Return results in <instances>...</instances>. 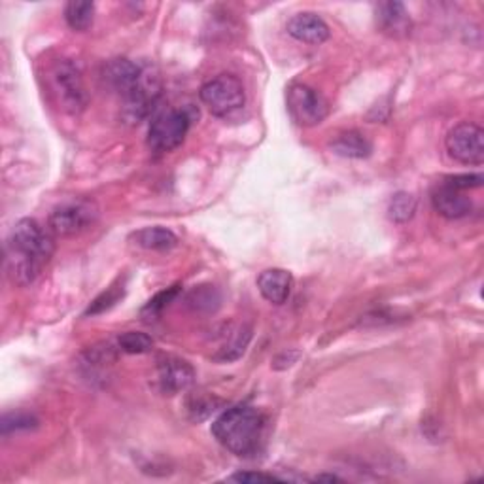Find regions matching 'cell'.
<instances>
[{
    "label": "cell",
    "instance_id": "obj_1",
    "mask_svg": "<svg viewBox=\"0 0 484 484\" xmlns=\"http://www.w3.org/2000/svg\"><path fill=\"white\" fill-rule=\"evenodd\" d=\"M55 252L54 233L37 220H20L6 240V269L13 284L35 282Z\"/></svg>",
    "mask_w": 484,
    "mask_h": 484
},
{
    "label": "cell",
    "instance_id": "obj_2",
    "mask_svg": "<svg viewBox=\"0 0 484 484\" xmlns=\"http://www.w3.org/2000/svg\"><path fill=\"white\" fill-rule=\"evenodd\" d=\"M265 430L263 414L250 405L223 411L213 424V435L229 453L248 458L260 450Z\"/></svg>",
    "mask_w": 484,
    "mask_h": 484
},
{
    "label": "cell",
    "instance_id": "obj_3",
    "mask_svg": "<svg viewBox=\"0 0 484 484\" xmlns=\"http://www.w3.org/2000/svg\"><path fill=\"white\" fill-rule=\"evenodd\" d=\"M201 101L213 116L228 118L246 103L245 86L233 74H220L201 88Z\"/></svg>",
    "mask_w": 484,
    "mask_h": 484
},
{
    "label": "cell",
    "instance_id": "obj_4",
    "mask_svg": "<svg viewBox=\"0 0 484 484\" xmlns=\"http://www.w3.org/2000/svg\"><path fill=\"white\" fill-rule=\"evenodd\" d=\"M191 125L186 110L172 108L157 114L148 131V146L155 154H167L180 146Z\"/></svg>",
    "mask_w": 484,
    "mask_h": 484
},
{
    "label": "cell",
    "instance_id": "obj_5",
    "mask_svg": "<svg viewBox=\"0 0 484 484\" xmlns=\"http://www.w3.org/2000/svg\"><path fill=\"white\" fill-rule=\"evenodd\" d=\"M161 96V82L154 69L142 67L133 89L123 99V118L129 123H138L152 114Z\"/></svg>",
    "mask_w": 484,
    "mask_h": 484
},
{
    "label": "cell",
    "instance_id": "obj_6",
    "mask_svg": "<svg viewBox=\"0 0 484 484\" xmlns=\"http://www.w3.org/2000/svg\"><path fill=\"white\" fill-rule=\"evenodd\" d=\"M286 101L289 116L301 127L320 125L330 114V104L324 95L306 84L289 86Z\"/></svg>",
    "mask_w": 484,
    "mask_h": 484
},
{
    "label": "cell",
    "instance_id": "obj_7",
    "mask_svg": "<svg viewBox=\"0 0 484 484\" xmlns=\"http://www.w3.org/2000/svg\"><path fill=\"white\" fill-rule=\"evenodd\" d=\"M96 216H99V211L91 201H69L59 204L50 214L47 228L57 237H74L88 231L96 221Z\"/></svg>",
    "mask_w": 484,
    "mask_h": 484
},
{
    "label": "cell",
    "instance_id": "obj_8",
    "mask_svg": "<svg viewBox=\"0 0 484 484\" xmlns=\"http://www.w3.org/2000/svg\"><path fill=\"white\" fill-rule=\"evenodd\" d=\"M52 82L61 106L71 112V114H79L88 106V91L82 74H79L72 63H57L52 72Z\"/></svg>",
    "mask_w": 484,
    "mask_h": 484
},
{
    "label": "cell",
    "instance_id": "obj_9",
    "mask_svg": "<svg viewBox=\"0 0 484 484\" xmlns=\"http://www.w3.org/2000/svg\"><path fill=\"white\" fill-rule=\"evenodd\" d=\"M446 152L463 165H482L484 161V131L470 121L450 129L446 135Z\"/></svg>",
    "mask_w": 484,
    "mask_h": 484
},
{
    "label": "cell",
    "instance_id": "obj_10",
    "mask_svg": "<svg viewBox=\"0 0 484 484\" xmlns=\"http://www.w3.org/2000/svg\"><path fill=\"white\" fill-rule=\"evenodd\" d=\"M157 380L165 394H180L196 380V369L182 358L161 356L157 360Z\"/></svg>",
    "mask_w": 484,
    "mask_h": 484
},
{
    "label": "cell",
    "instance_id": "obj_11",
    "mask_svg": "<svg viewBox=\"0 0 484 484\" xmlns=\"http://www.w3.org/2000/svg\"><path fill=\"white\" fill-rule=\"evenodd\" d=\"M431 204L435 208V213L446 220H462L465 216H470L473 208L471 199L467 197V191L453 188L445 180L435 186L431 193Z\"/></svg>",
    "mask_w": 484,
    "mask_h": 484
},
{
    "label": "cell",
    "instance_id": "obj_12",
    "mask_svg": "<svg viewBox=\"0 0 484 484\" xmlns=\"http://www.w3.org/2000/svg\"><path fill=\"white\" fill-rule=\"evenodd\" d=\"M375 23L382 35L390 38H407L413 30V20L405 4L396 3H379L375 4Z\"/></svg>",
    "mask_w": 484,
    "mask_h": 484
},
{
    "label": "cell",
    "instance_id": "obj_13",
    "mask_svg": "<svg viewBox=\"0 0 484 484\" xmlns=\"http://www.w3.org/2000/svg\"><path fill=\"white\" fill-rule=\"evenodd\" d=\"M288 35L294 37L299 42L305 44H324L330 38V27L328 23L320 18V15L313 12L296 13L292 20L288 21Z\"/></svg>",
    "mask_w": 484,
    "mask_h": 484
},
{
    "label": "cell",
    "instance_id": "obj_14",
    "mask_svg": "<svg viewBox=\"0 0 484 484\" xmlns=\"http://www.w3.org/2000/svg\"><path fill=\"white\" fill-rule=\"evenodd\" d=\"M292 272L284 269H267L257 277V289L272 305H284L292 294Z\"/></svg>",
    "mask_w": 484,
    "mask_h": 484
},
{
    "label": "cell",
    "instance_id": "obj_15",
    "mask_svg": "<svg viewBox=\"0 0 484 484\" xmlns=\"http://www.w3.org/2000/svg\"><path fill=\"white\" fill-rule=\"evenodd\" d=\"M140 71H142V67H138V64H135L131 61L114 59V61L106 63L104 79L112 89L118 91L121 96H125L137 84Z\"/></svg>",
    "mask_w": 484,
    "mask_h": 484
},
{
    "label": "cell",
    "instance_id": "obj_16",
    "mask_svg": "<svg viewBox=\"0 0 484 484\" xmlns=\"http://www.w3.org/2000/svg\"><path fill=\"white\" fill-rule=\"evenodd\" d=\"M330 148L341 157L365 159L373 152V144L360 131H343L331 138Z\"/></svg>",
    "mask_w": 484,
    "mask_h": 484
},
{
    "label": "cell",
    "instance_id": "obj_17",
    "mask_svg": "<svg viewBox=\"0 0 484 484\" xmlns=\"http://www.w3.org/2000/svg\"><path fill=\"white\" fill-rule=\"evenodd\" d=\"M133 240L137 246L144 250H152V252H169L179 245V237L167 228H159V225L137 231L133 235Z\"/></svg>",
    "mask_w": 484,
    "mask_h": 484
},
{
    "label": "cell",
    "instance_id": "obj_18",
    "mask_svg": "<svg viewBox=\"0 0 484 484\" xmlns=\"http://www.w3.org/2000/svg\"><path fill=\"white\" fill-rule=\"evenodd\" d=\"M252 338V328L248 326H240L237 331H233L231 338L228 343H225L216 354H214V362H220V363H229V362H235L238 360L242 354H245L248 343Z\"/></svg>",
    "mask_w": 484,
    "mask_h": 484
},
{
    "label": "cell",
    "instance_id": "obj_19",
    "mask_svg": "<svg viewBox=\"0 0 484 484\" xmlns=\"http://www.w3.org/2000/svg\"><path fill=\"white\" fill-rule=\"evenodd\" d=\"M95 18V4L93 3H78V0H72V3L67 4L64 8V20H67L69 27L72 30H88L93 23Z\"/></svg>",
    "mask_w": 484,
    "mask_h": 484
},
{
    "label": "cell",
    "instance_id": "obj_20",
    "mask_svg": "<svg viewBox=\"0 0 484 484\" xmlns=\"http://www.w3.org/2000/svg\"><path fill=\"white\" fill-rule=\"evenodd\" d=\"M416 213V199L407 191H399L388 204V218L396 223H407Z\"/></svg>",
    "mask_w": 484,
    "mask_h": 484
},
{
    "label": "cell",
    "instance_id": "obj_21",
    "mask_svg": "<svg viewBox=\"0 0 484 484\" xmlns=\"http://www.w3.org/2000/svg\"><path fill=\"white\" fill-rule=\"evenodd\" d=\"M123 296H125L123 282L110 286L106 292H103L99 297L91 301V305L88 306V311H86V316H96V314H103V313L110 311L112 306L118 305L123 299Z\"/></svg>",
    "mask_w": 484,
    "mask_h": 484
},
{
    "label": "cell",
    "instance_id": "obj_22",
    "mask_svg": "<svg viewBox=\"0 0 484 484\" xmlns=\"http://www.w3.org/2000/svg\"><path fill=\"white\" fill-rule=\"evenodd\" d=\"M118 346L125 354H146L154 348V338L142 331H125L118 338Z\"/></svg>",
    "mask_w": 484,
    "mask_h": 484
},
{
    "label": "cell",
    "instance_id": "obj_23",
    "mask_svg": "<svg viewBox=\"0 0 484 484\" xmlns=\"http://www.w3.org/2000/svg\"><path fill=\"white\" fill-rule=\"evenodd\" d=\"M38 426V418L30 413H8L3 416V422H0V430H3V435L8 433H18V431H29L35 430Z\"/></svg>",
    "mask_w": 484,
    "mask_h": 484
},
{
    "label": "cell",
    "instance_id": "obj_24",
    "mask_svg": "<svg viewBox=\"0 0 484 484\" xmlns=\"http://www.w3.org/2000/svg\"><path fill=\"white\" fill-rule=\"evenodd\" d=\"M179 294H180V286H172V288L163 289V292H159L155 297H152L148 301L146 306H144L142 316H155V314H159L171 301L176 299V296H179Z\"/></svg>",
    "mask_w": 484,
    "mask_h": 484
},
{
    "label": "cell",
    "instance_id": "obj_25",
    "mask_svg": "<svg viewBox=\"0 0 484 484\" xmlns=\"http://www.w3.org/2000/svg\"><path fill=\"white\" fill-rule=\"evenodd\" d=\"M445 182L453 188L470 191L473 188H480L484 179H482V174H456V176H448V179H445Z\"/></svg>",
    "mask_w": 484,
    "mask_h": 484
},
{
    "label": "cell",
    "instance_id": "obj_26",
    "mask_svg": "<svg viewBox=\"0 0 484 484\" xmlns=\"http://www.w3.org/2000/svg\"><path fill=\"white\" fill-rule=\"evenodd\" d=\"M214 399H196V401H191L189 403V411L193 413V418H196V421H203V418H206L208 414H211L214 411Z\"/></svg>",
    "mask_w": 484,
    "mask_h": 484
},
{
    "label": "cell",
    "instance_id": "obj_27",
    "mask_svg": "<svg viewBox=\"0 0 484 484\" xmlns=\"http://www.w3.org/2000/svg\"><path fill=\"white\" fill-rule=\"evenodd\" d=\"M229 480H233V482H272V480H280V479L274 477V475H267V473L240 471V473L231 475Z\"/></svg>",
    "mask_w": 484,
    "mask_h": 484
},
{
    "label": "cell",
    "instance_id": "obj_28",
    "mask_svg": "<svg viewBox=\"0 0 484 484\" xmlns=\"http://www.w3.org/2000/svg\"><path fill=\"white\" fill-rule=\"evenodd\" d=\"M314 480L316 482H321V480H326V482H341V479L335 477V475H318Z\"/></svg>",
    "mask_w": 484,
    "mask_h": 484
}]
</instances>
